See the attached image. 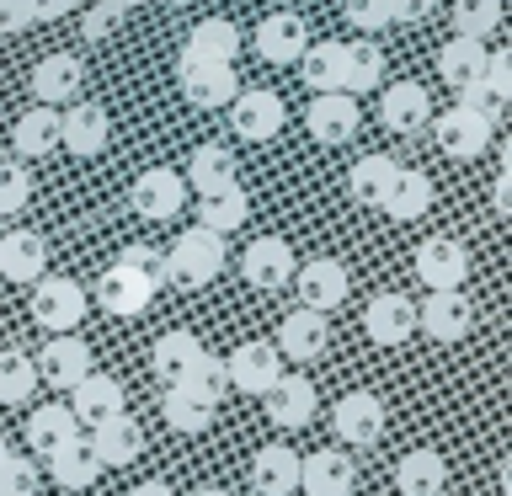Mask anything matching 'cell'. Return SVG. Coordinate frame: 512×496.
I'll list each match as a JSON object with an SVG mask.
<instances>
[{
  "mask_svg": "<svg viewBox=\"0 0 512 496\" xmlns=\"http://www.w3.org/2000/svg\"><path fill=\"white\" fill-rule=\"evenodd\" d=\"M278 374H283V358L272 342H240L224 358V384H235L240 395H267Z\"/></svg>",
  "mask_w": 512,
  "mask_h": 496,
  "instance_id": "cell-4",
  "label": "cell"
},
{
  "mask_svg": "<svg viewBox=\"0 0 512 496\" xmlns=\"http://www.w3.org/2000/svg\"><path fill=\"white\" fill-rule=\"evenodd\" d=\"M91 374V347L80 342L70 331H54V342H43V379L59 384V390H70Z\"/></svg>",
  "mask_w": 512,
  "mask_h": 496,
  "instance_id": "cell-27",
  "label": "cell"
},
{
  "mask_svg": "<svg viewBox=\"0 0 512 496\" xmlns=\"http://www.w3.org/2000/svg\"><path fill=\"white\" fill-rule=\"evenodd\" d=\"M304 43H310V27H304L299 11H272L262 27H256V54L267 64H299Z\"/></svg>",
  "mask_w": 512,
  "mask_h": 496,
  "instance_id": "cell-21",
  "label": "cell"
},
{
  "mask_svg": "<svg viewBox=\"0 0 512 496\" xmlns=\"http://www.w3.org/2000/svg\"><path fill=\"white\" fill-rule=\"evenodd\" d=\"M480 70H486V43L480 38H448L443 43V54H438V75L448 80V86H470V80H480Z\"/></svg>",
  "mask_w": 512,
  "mask_h": 496,
  "instance_id": "cell-38",
  "label": "cell"
},
{
  "mask_svg": "<svg viewBox=\"0 0 512 496\" xmlns=\"http://www.w3.org/2000/svg\"><path fill=\"white\" fill-rule=\"evenodd\" d=\"M160 416L176 427V432H208L214 427V416H219V400L198 390V384H166V395H160Z\"/></svg>",
  "mask_w": 512,
  "mask_h": 496,
  "instance_id": "cell-20",
  "label": "cell"
},
{
  "mask_svg": "<svg viewBox=\"0 0 512 496\" xmlns=\"http://www.w3.org/2000/svg\"><path fill=\"white\" fill-rule=\"evenodd\" d=\"M443 486H448L443 454H432V448H411V454H400V464H395V491L400 496H443Z\"/></svg>",
  "mask_w": 512,
  "mask_h": 496,
  "instance_id": "cell-28",
  "label": "cell"
},
{
  "mask_svg": "<svg viewBox=\"0 0 512 496\" xmlns=\"http://www.w3.org/2000/svg\"><path fill=\"white\" fill-rule=\"evenodd\" d=\"M128 496H176V491L166 486V480H139V486L128 491Z\"/></svg>",
  "mask_w": 512,
  "mask_h": 496,
  "instance_id": "cell-56",
  "label": "cell"
},
{
  "mask_svg": "<svg viewBox=\"0 0 512 496\" xmlns=\"http://www.w3.org/2000/svg\"><path fill=\"white\" fill-rule=\"evenodd\" d=\"M75 438H80V422H75L70 406H43V411L27 416V443H32V454L48 459L54 448L75 443Z\"/></svg>",
  "mask_w": 512,
  "mask_h": 496,
  "instance_id": "cell-34",
  "label": "cell"
},
{
  "mask_svg": "<svg viewBox=\"0 0 512 496\" xmlns=\"http://www.w3.org/2000/svg\"><path fill=\"white\" fill-rule=\"evenodd\" d=\"M48 475H54V486H64V491H86V486H96L102 464H96V454L86 448V438H75V443H64L48 454Z\"/></svg>",
  "mask_w": 512,
  "mask_h": 496,
  "instance_id": "cell-35",
  "label": "cell"
},
{
  "mask_svg": "<svg viewBox=\"0 0 512 496\" xmlns=\"http://www.w3.org/2000/svg\"><path fill=\"white\" fill-rule=\"evenodd\" d=\"M48 267V246L38 230H11L0 235V278L6 283H38Z\"/></svg>",
  "mask_w": 512,
  "mask_h": 496,
  "instance_id": "cell-25",
  "label": "cell"
},
{
  "mask_svg": "<svg viewBox=\"0 0 512 496\" xmlns=\"http://www.w3.org/2000/svg\"><path fill=\"white\" fill-rule=\"evenodd\" d=\"M150 299H155V283L144 278L134 262H123V256L96 278V304H102L107 315H139Z\"/></svg>",
  "mask_w": 512,
  "mask_h": 496,
  "instance_id": "cell-8",
  "label": "cell"
},
{
  "mask_svg": "<svg viewBox=\"0 0 512 496\" xmlns=\"http://www.w3.org/2000/svg\"><path fill=\"white\" fill-rule=\"evenodd\" d=\"M416 326H427L432 342H459L475 326V304L464 288H432V299L416 310Z\"/></svg>",
  "mask_w": 512,
  "mask_h": 496,
  "instance_id": "cell-7",
  "label": "cell"
},
{
  "mask_svg": "<svg viewBox=\"0 0 512 496\" xmlns=\"http://www.w3.org/2000/svg\"><path fill=\"white\" fill-rule=\"evenodd\" d=\"M379 208H384L390 219H400V224H406V219H422L427 208H432V182H427L422 171H406V166H400L395 187L384 192V203H379Z\"/></svg>",
  "mask_w": 512,
  "mask_h": 496,
  "instance_id": "cell-39",
  "label": "cell"
},
{
  "mask_svg": "<svg viewBox=\"0 0 512 496\" xmlns=\"http://www.w3.org/2000/svg\"><path fill=\"white\" fill-rule=\"evenodd\" d=\"M294 278H299V304L304 310H315V315H331V310H342V299H347V267L342 262H331V256H315V262H304L294 267Z\"/></svg>",
  "mask_w": 512,
  "mask_h": 496,
  "instance_id": "cell-11",
  "label": "cell"
},
{
  "mask_svg": "<svg viewBox=\"0 0 512 496\" xmlns=\"http://www.w3.org/2000/svg\"><path fill=\"white\" fill-rule=\"evenodd\" d=\"M363 331H368V342H379V347L411 342L416 304L406 294H374V299H368V310H363Z\"/></svg>",
  "mask_w": 512,
  "mask_h": 496,
  "instance_id": "cell-18",
  "label": "cell"
},
{
  "mask_svg": "<svg viewBox=\"0 0 512 496\" xmlns=\"http://www.w3.org/2000/svg\"><path fill=\"white\" fill-rule=\"evenodd\" d=\"M262 400H267L272 427H310V422H315V406H320V400H315V384L304 379V374H278Z\"/></svg>",
  "mask_w": 512,
  "mask_h": 496,
  "instance_id": "cell-19",
  "label": "cell"
},
{
  "mask_svg": "<svg viewBox=\"0 0 512 496\" xmlns=\"http://www.w3.org/2000/svg\"><path fill=\"white\" fill-rule=\"evenodd\" d=\"M459 107H475V112H486V118H502V96H496L486 80H470V86H459Z\"/></svg>",
  "mask_w": 512,
  "mask_h": 496,
  "instance_id": "cell-51",
  "label": "cell"
},
{
  "mask_svg": "<svg viewBox=\"0 0 512 496\" xmlns=\"http://www.w3.org/2000/svg\"><path fill=\"white\" fill-rule=\"evenodd\" d=\"M192 496H230V491H219V486H198Z\"/></svg>",
  "mask_w": 512,
  "mask_h": 496,
  "instance_id": "cell-57",
  "label": "cell"
},
{
  "mask_svg": "<svg viewBox=\"0 0 512 496\" xmlns=\"http://www.w3.org/2000/svg\"><path fill=\"white\" fill-rule=\"evenodd\" d=\"M416 278L427 288H464V278H470V251L454 235H432L416 246Z\"/></svg>",
  "mask_w": 512,
  "mask_h": 496,
  "instance_id": "cell-10",
  "label": "cell"
},
{
  "mask_svg": "<svg viewBox=\"0 0 512 496\" xmlns=\"http://www.w3.org/2000/svg\"><path fill=\"white\" fill-rule=\"evenodd\" d=\"M224 235H214V230H203V224H192V230H182L176 235V246L166 251V267H171V278L176 283H214L219 272H224Z\"/></svg>",
  "mask_w": 512,
  "mask_h": 496,
  "instance_id": "cell-1",
  "label": "cell"
},
{
  "mask_svg": "<svg viewBox=\"0 0 512 496\" xmlns=\"http://www.w3.org/2000/svg\"><path fill=\"white\" fill-rule=\"evenodd\" d=\"M299 70H304V86L342 91V43H304Z\"/></svg>",
  "mask_w": 512,
  "mask_h": 496,
  "instance_id": "cell-41",
  "label": "cell"
},
{
  "mask_svg": "<svg viewBox=\"0 0 512 496\" xmlns=\"http://www.w3.org/2000/svg\"><path fill=\"white\" fill-rule=\"evenodd\" d=\"M235 155L224 150V144H198L187 160V171H182V182L198 192V198H208V192H224V187H235Z\"/></svg>",
  "mask_w": 512,
  "mask_h": 496,
  "instance_id": "cell-30",
  "label": "cell"
},
{
  "mask_svg": "<svg viewBox=\"0 0 512 496\" xmlns=\"http://www.w3.org/2000/svg\"><path fill=\"white\" fill-rule=\"evenodd\" d=\"M107 139H112V118H107V107H96V102H75L70 112H59V144H64L70 155L91 160V155H102V150H107Z\"/></svg>",
  "mask_w": 512,
  "mask_h": 496,
  "instance_id": "cell-15",
  "label": "cell"
},
{
  "mask_svg": "<svg viewBox=\"0 0 512 496\" xmlns=\"http://www.w3.org/2000/svg\"><path fill=\"white\" fill-rule=\"evenodd\" d=\"M32 22V0H0V32H27Z\"/></svg>",
  "mask_w": 512,
  "mask_h": 496,
  "instance_id": "cell-52",
  "label": "cell"
},
{
  "mask_svg": "<svg viewBox=\"0 0 512 496\" xmlns=\"http://www.w3.org/2000/svg\"><path fill=\"white\" fill-rule=\"evenodd\" d=\"M38 390V363L27 352H0V406H22Z\"/></svg>",
  "mask_w": 512,
  "mask_h": 496,
  "instance_id": "cell-42",
  "label": "cell"
},
{
  "mask_svg": "<svg viewBox=\"0 0 512 496\" xmlns=\"http://www.w3.org/2000/svg\"><path fill=\"white\" fill-rule=\"evenodd\" d=\"M91 454H96V464H102V470H107V464H112V470H123V464H134L139 459V448H144V432H139V422H134V416H107V422H96L91 427Z\"/></svg>",
  "mask_w": 512,
  "mask_h": 496,
  "instance_id": "cell-22",
  "label": "cell"
},
{
  "mask_svg": "<svg viewBox=\"0 0 512 496\" xmlns=\"http://www.w3.org/2000/svg\"><path fill=\"white\" fill-rule=\"evenodd\" d=\"M496 214H512V144L502 150V171H496Z\"/></svg>",
  "mask_w": 512,
  "mask_h": 496,
  "instance_id": "cell-53",
  "label": "cell"
},
{
  "mask_svg": "<svg viewBox=\"0 0 512 496\" xmlns=\"http://www.w3.org/2000/svg\"><path fill=\"white\" fill-rule=\"evenodd\" d=\"M123 6H144V0H123Z\"/></svg>",
  "mask_w": 512,
  "mask_h": 496,
  "instance_id": "cell-59",
  "label": "cell"
},
{
  "mask_svg": "<svg viewBox=\"0 0 512 496\" xmlns=\"http://www.w3.org/2000/svg\"><path fill=\"white\" fill-rule=\"evenodd\" d=\"M198 358H203V342H198V336H192V331H166V336L155 342V352H150V368H155L160 384H182Z\"/></svg>",
  "mask_w": 512,
  "mask_h": 496,
  "instance_id": "cell-32",
  "label": "cell"
},
{
  "mask_svg": "<svg viewBox=\"0 0 512 496\" xmlns=\"http://www.w3.org/2000/svg\"><path fill=\"white\" fill-rule=\"evenodd\" d=\"M496 27H502V0H459V6H454V32H459V38H480V43H486Z\"/></svg>",
  "mask_w": 512,
  "mask_h": 496,
  "instance_id": "cell-43",
  "label": "cell"
},
{
  "mask_svg": "<svg viewBox=\"0 0 512 496\" xmlns=\"http://www.w3.org/2000/svg\"><path fill=\"white\" fill-rule=\"evenodd\" d=\"M304 128L320 139V144H347L358 134V96L347 91H315L310 112H304Z\"/></svg>",
  "mask_w": 512,
  "mask_h": 496,
  "instance_id": "cell-17",
  "label": "cell"
},
{
  "mask_svg": "<svg viewBox=\"0 0 512 496\" xmlns=\"http://www.w3.org/2000/svg\"><path fill=\"white\" fill-rule=\"evenodd\" d=\"M432 123V102H427V86H416V80H400V86L384 91V128H395V134H422Z\"/></svg>",
  "mask_w": 512,
  "mask_h": 496,
  "instance_id": "cell-29",
  "label": "cell"
},
{
  "mask_svg": "<svg viewBox=\"0 0 512 496\" xmlns=\"http://www.w3.org/2000/svg\"><path fill=\"white\" fill-rule=\"evenodd\" d=\"M390 6H395V22H427L438 0H390Z\"/></svg>",
  "mask_w": 512,
  "mask_h": 496,
  "instance_id": "cell-54",
  "label": "cell"
},
{
  "mask_svg": "<svg viewBox=\"0 0 512 496\" xmlns=\"http://www.w3.org/2000/svg\"><path fill=\"white\" fill-rule=\"evenodd\" d=\"M128 198H134V214L155 219V224H171L176 214H182L187 182H182V171H171V166H150V171H139V182H134Z\"/></svg>",
  "mask_w": 512,
  "mask_h": 496,
  "instance_id": "cell-5",
  "label": "cell"
},
{
  "mask_svg": "<svg viewBox=\"0 0 512 496\" xmlns=\"http://www.w3.org/2000/svg\"><path fill=\"white\" fill-rule=\"evenodd\" d=\"M38 491V464L22 459V454H0V496H32Z\"/></svg>",
  "mask_w": 512,
  "mask_h": 496,
  "instance_id": "cell-44",
  "label": "cell"
},
{
  "mask_svg": "<svg viewBox=\"0 0 512 496\" xmlns=\"http://www.w3.org/2000/svg\"><path fill=\"white\" fill-rule=\"evenodd\" d=\"M294 246H288L283 235H256L246 256H240V272H246V283L251 288H283V283H294Z\"/></svg>",
  "mask_w": 512,
  "mask_h": 496,
  "instance_id": "cell-14",
  "label": "cell"
},
{
  "mask_svg": "<svg viewBox=\"0 0 512 496\" xmlns=\"http://www.w3.org/2000/svg\"><path fill=\"white\" fill-rule=\"evenodd\" d=\"M288 118V107H283V96L278 91H235L230 96V128L240 139H251V144H267L272 134L283 128Z\"/></svg>",
  "mask_w": 512,
  "mask_h": 496,
  "instance_id": "cell-3",
  "label": "cell"
},
{
  "mask_svg": "<svg viewBox=\"0 0 512 496\" xmlns=\"http://www.w3.org/2000/svg\"><path fill=\"white\" fill-rule=\"evenodd\" d=\"M128 6L123 0H96V6L86 11V43H96V38H107L112 27H118V16H123Z\"/></svg>",
  "mask_w": 512,
  "mask_h": 496,
  "instance_id": "cell-50",
  "label": "cell"
},
{
  "mask_svg": "<svg viewBox=\"0 0 512 496\" xmlns=\"http://www.w3.org/2000/svg\"><path fill=\"white\" fill-rule=\"evenodd\" d=\"M166 6H192V0H166Z\"/></svg>",
  "mask_w": 512,
  "mask_h": 496,
  "instance_id": "cell-58",
  "label": "cell"
},
{
  "mask_svg": "<svg viewBox=\"0 0 512 496\" xmlns=\"http://www.w3.org/2000/svg\"><path fill=\"white\" fill-rule=\"evenodd\" d=\"M0 454H6V438H0Z\"/></svg>",
  "mask_w": 512,
  "mask_h": 496,
  "instance_id": "cell-60",
  "label": "cell"
},
{
  "mask_svg": "<svg viewBox=\"0 0 512 496\" xmlns=\"http://www.w3.org/2000/svg\"><path fill=\"white\" fill-rule=\"evenodd\" d=\"M182 384H198V390H208L214 400H224V390H230V384H224V363H219V358H208V352H203L198 363H192V374H187Z\"/></svg>",
  "mask_w": 512,
  "mask_h": 496,
  "instance_id": "cell-49",
  "label": "cell"
},
{
  "mask_svg": "<svg viewBox=\"0 0 512 496\" xmlns=\"http://www.w3.org/2000/svg\"><path fill=\"white\" fill-rule=\"evenodd\" d=\"M326 342H331V326H326V315H315V310H288L283 315V326H278V336H272V347H278V358H288V363H315L320 352H326Z\"/></svg>",
  "mask_w": 512,
  "mask_h": 496,
  "instance_id": "cell-13",
  "label": "cell"
},
{
  "mask_svg": "<svg viewBox=\"0 0 512 496\" xmlns=\"http://www.w3.org/2000/svg\"><path fill=\"white\" fill-rule=\"evenodd\" d=\"M358 486V464L342 448H315L299 459V491L304 496H352Z\"/></svg>",
  "mask_w": 512,
  "mask_h": 496,
  "instance_id": "cell-9",
  "label": "cell"
},
{
  "mask_svg": "<svg viewBox=\"0 0 512 496\" xmlns=\"http://www.w3.org/2000/svg\"><path fill=\"white\" fill-rule=\"evenodd\" d=\"M80 315H86V288L75 278H38V294H32V320L43 331H75Z\"/></svg>",
  "mask_w": 512,
  "mask_h": 496,
  "instance_id": "cell-6",
  "label": "cell"
},
{
  "mask_svg": "<svg viewBox=\"0 0 512 496\" xmlns=\"http://www.w3.org/2000/svg\"><path fill=\"white\" fill-rule=\"evenodd\" d=\"M123 262H134L139 272H144V278H150L155 288L160 283H171V267H166V251H155V246H128L123 251Z\"/></svg>",
  "mask_w": 512,
  "mask_h": 496,
  "instance_id": "cell-48",
  "label": "cell"
},
{
  "mask_svg": "<svg viewBox=\"0 0 512 496\" xmlns=\"http://www.w3.org/2000/svg\"><path fill=\"white\" fill-rule=\"evenodd\" d=\"M480 80H486L502 102H512V54L507 48H486V70H480Z\"/></svg>",
  "mask_w": 512,
  "mask_h": 496,
  "instance_id": "cell-47",
  "label": "cell"
},
{
  "mask_svg": "<svg viewBox=\"0 0 512 496\" xmlns=\"http://www.w3.org/2000/svg\"><path fill=\"white\" fill-rule=\"evenodd\" d=\"M70 411H75L80 427L107 422V416L123 411V384L112 379V374H86L80 384H70Z\"/></svg>",
  "mask_w": 512,
  "mask_h": 496,
  "instance_id": "cell-26",
  "label": "cell"
},
{
  "mask_svg": "<svg viewBox=\"0 0 512 496\" xmlns=\"http://www.w3.org/2000/svg\"><path fill=\"white\" fill-rule=\"evenodd\" d=\"M240 54V27L230 22V16H208V22H198L187 32L182 54L176 59H198V64H235Z\"/></svg>",
  "mask_w": 512,
  "mask_h": 496,
  "instance_id": "cell-24",
  "label": "cell"
},
{
  "mask_svg": "<svg viewBox=\"0 0 512 496\" xmlns=\"http://www.w3.org/2000/svg\"><path fill=\"white\" fill-rule=\"evenodd\" d=\"M496 134V118H486V112H475V107H448L443 118H432V139H438V150L443 155H454V160H475L480 150L491 144Z\"/></svg>",
  "mask_w": 512,
  "mask_h": 496,
  "instance_id": "cell-2",
  "label": "cell"
},
{
  "mask_svg": "<svg viewBox=\"0 0 512 496\" xmlns=\"http://www.w3.org/2000/svg\"><path fill=\"white\" fill-rule=\"evenodd\" d=\"M384 80V54L374 43H342V91L363 96Z\"/></svg>",
  "mask_w": 512,
  "mask_h": 496,
  "instance_id": "cell-40",
  "label": "cell"
},
{
  "mask_svg": "<svg viewBox=\"0 0 512 496\" xmlns=\"http://www.w3.org/2000/svg\"><path fill=\"white\" fill-rule=\"evenodd\" d=\"M395 176H400V160H390V155H363L358 166L347 171V192H352L358 203L379 208V203H384V192L395 187Z\"/></svg>",
  "mask_w": 512,
  "mask_h": 496,
  "instance_id": "cell-36",
  "label": "cell"
},
{
  "mask_svg": "<svg viewBox=\"0 0 512 496\" xmlns=\"http://www.w3.org/2000/svg\"><path fill=\"white\" fill-rule=\"evenodd\" d=\"M347 22L358 32H384L395 22V6L390 0H347Z\"/></svg>",
  "mask_w": 512,
  "mask_h": 496,
  "instance_id": "cell-46",
  "label": "cell"
},
{
  "mask_svg": "<svg viewBox=\"0 0 512 496\" xmlns=\"http://www.w3.org/2000/svg\"><path fill=\"white\" fill-rule=\"evenodd\" d=\"M11 144H16V155H22V160H43L48 150H59V112L43 107V102L32 112H22L16 128H11Z\"/></svg>",
  "mask_w": 512,
  "mask_h": 496,
  "instance_id": "cell-33",
  "label": "cell"
},
{
  "mask_svg": "<svg viewBox=\"0 0 512 496\" xmlns=\"http://www.w3.org/2000/svg\"><path fill=\"white\" fill-rule=\"evenodd\" d=\"M251 214V198H246V187H224V192H208V198H198V224L203 230H214V235H230L240 230Z\"/></svg>",
  "mask_w": 512,
  "mask_h": 496,
  "instance_id": "cell-37",
  "label": "cell"
},
{
  "mask_svg": "<svg viewBox=\"0 0 512 496\" xmlns=\"http://www.w3.org/2000/svg\"><path fill=\"white\" fill-rule=\"evenodd\" d=\"M80 59L75 54H48L38 59V70H32V96H38L43 107H59V102H75L80 91Z\"/></svg>",
  "mask_w": 512,
  "mask_h": 496,
  "instance_id": "cell-31",
  "label": "cell"
},
{
  "mask_svg": "<svg viewBox=\"0 0 512 496\" xmlns=\"http://www.w3.org/2000/svg\"><path fill=\"white\" fill-rule=\"evenodd\" d=\"M32 198V171L22 160H0V214H16Z\"/></svg>",
  "mask_w": 512,
  "mask_h": 496,
  "instance_id": "cell-45",
  "label": "cell"
},
{
  "mask_svg": "<svg viewBox=\"0 0 512 496\" xmlns=\"http://www.w3.org/2000/svg\"><path fill=\"white\" fill-rule=\"evenodd\" d=\"M182 75V96L192 107H230V96L240 91L235 64H198V59H176Z\"/></svg>",
  "mask_w": 512,
  "mask_h": 496,
  "instance_id": "cell-16",
  "label": "cell"
},
{
  "mask_svg": "<svg viewBox=\"0 0 512 496\" xmlns=\"http://www.w3.org/2000/svg\"><path fill=\"white\" fill-rule=\"evenodd\" d=\"M331 427H336V438H342L347 448L379 443V432H384V406H379V395H368V390L342 395V400L331 406Z\"/></svg>",
  "mask_w": 512,
  "mask_h": 496,
  "instance_id": "cell-12",
  "label": "cell"
},
{
  "mask_svg": "<svg viewBox=\"0 0 512 496\" xmlns=\"http://www.w3.org/2000/svg\"><path fill=\"white\" fill-rule=\"evenodd\" d=\"M75 11V0H32V16L38 22H59V16H70Z\"/></svg>",
  "mask_w": 512,
  "mask_h": 496,
  "instance_id": "cell-55",
  "label": "cell"
},
{
  "mask_svg": "<svg viewBox=\"0 0 512 496\" xmlns=\"http://www.w3.org/2000/svg\"><path fill=\"white\" fill-rule=\"evenodd\" d=\"M246 475H251L256 496H294L299 491V454L288 443H262Z\"/></svg>",
  "mask_w": 512,
  "mask_h": 496,
  "instance_id": "cell-23",
  "label": "cell"
}]
</instances>
